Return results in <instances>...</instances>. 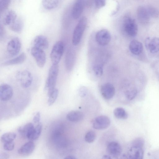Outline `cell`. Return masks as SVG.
Returning <instances> with one entry per match:
<instances>
[{
	"instance_id": "6da1fadb",
	"label": "cell",
	"mask_w": 159,
	"mask_h": 159,
	"mask_svg": "<svg viewBox=\"0 0 159 159\" xmlns=\"http://www.w3.org/2000/svg\"><path fill=\"white\" fill-rule=\"evenodd\" d=\"M59 68L58 64H52L50 67L46 79L44 89L48 96L55 88Z\"/></svg>"
},
{
	"instance_id": "7a4b0ae2",
	"label": "cell",
	"mask_w": 159,
	"mask_h": 159,
	"mask_svg": "<svg viewBox=\"0 0 159 159\" xmlns=\"http://www.w3.org/2000/svg\"><path fill=\"white\" fill-rule=\"evenodd\" d=\"M87 19L83 17L79 21L73 33L72 43L74 45H77L80 42L87 24Z\"/></svg>"
},
{
	"instance_id": "3957f363",
	"label": "cell",
	"mask_w": 159,
	"mask_h": 159,
	"mask_svg": "<svg viewBox=\"0 0 159 159\" xmlns=\"http://www.w3.org/2000/svg\"><path fill=\"white\" fill-rule=\"evenodd\" d=\"M123 26L125 33L129 36L133 37L137 35L138 26L135 20L131 16L127 15L124 17Z\"/></svg>"
},
{
	"instance_id": "277c9868",
	"label": "cell",
	"mask_w": 159,
	"mask_h": 159,
	"mask_svg": "<svg viewBox=\"0 0 159 159\" xmlns=\"http://www.w3.org/2000/svg\"><path fill=\"white\" fill-rule=\"evenodd\" d=\"M64 49V44L62 41L57 42L54 44L50 54L52 64H58L63 55Z\"/></svg>"
},
{
	"instance_id": "5b68a950",
	"label": "cell",
	"mask_w": 159,
	"mask_h": 159,
	"mask_svg": "<svg viewBox=\"0 0 159 159\" xmlns=\"http://www.w3.org/2000/svg\"><path fill=\"white\" fill-rule=\"evenodd\" d=\"M16 77L17 80L24 88L29 87L32 84L33 76L30 72L28 70L18 71L16 73Z\"/></svg>"
},
{
	"instance_id": "8992f818",
	"label": "cell",
	"mask_w": 159,
	"mask_h": 159,
	"mask_svg": "<svg viewBox=\"0 0 159 159\" xmlns=\"http://www.w3.org/2000/svg\"><path fill=\"white\" fill-rule=\"evenodd\" d=\"M30 52L38 66L43 68L45 65L46 60V55L44 50L33 46L31 49Z\"/></svg>"
},
{
	"instance_id": "52a82bcc",
	"label": "cell",
	"mask_w": 159,
	"mask_h": 159,
	"mask_svg": "<svg viewBox=\"0 0 159 159\" xmlns=\"http://www.w3.org/2000/svg\"><path fill=\"white\" fill-rule=\"evenodd\" d=\"M21 47L20 39L17 37L12 38L8 43L7 51L8 55L11 57L16 56L19 53Z\"/></svg>"
},
{
	"instance_id": "ba28073f",
	"label": "cell",
	"mask_w": 159,
	"mask_h": 159,
	"mask_svg": "<svg viewBox=\"0 0 159 159\" xmlns=\"http://www.w3.org/2000/svg\"><path fill=\"white\" fill-rule=\"evenodd\" d=\"M109 118L105 116H101L95 118L92 122L93 127L97 129H104L108 128L110 124Z\"/></svg>"
},
{
	"instance_id": "9c48e42d",
	"label": "cell",
	"mask_w": 159,
	"mask_h": 159,
	"mask_svg": "<svg viewBox=\"0 0 159 159\" xmlns=\"http://www.w3.org/2000/svg\"><path fill=\"white\" fill-rule=\"evenodd\" d=\"M97 43L102 46L107 45L111 40V35L109 32L106 29H102L98 31L95 35Z\"/></svg>"
},
{
	"instance_id": "30bf717a",
	"label": "cell",
	"mask_w": 159,
	"mask_h": 159,
	"mask_svg": "<svg viewBox=\"0 0 159 159\" xmlns=\"http://www.w3.org/2000/svg\"><path fill=\"white\" fill-rule=\"evenodd\" d=\"M146 48L151 53L159 51V38L156 37L147 38L145 41Z\"/></svg>"
},
{
	"instance_id": "8fae6325",
	"label": "cell",
	"mask_w": 159,
	"mask_h": 159,
	"mask_svg": "<svg viewBox=\"0 0 159 159\" xmlns=\"http://www.w3.org/2000/svg\"><path fill=\"white\" fill-rule=\"evenodd\" d=\"M137 16L138 21L142 24L146 25L149 22L150 16L146 7L139 6L137 10Z\"/></svg>"
},
{
	"instance_id": "7c38bea8",
	"label": "cell",
	"mask_w": 159,
	"mask_h": 159,
	"mask_svg": "<svg viewBox=\"0 0 159 159\" xmlns=\"http://www.w3.org/2000/svg\"><path fill=\"white\" fill-rule=\"evenodd\" d=\"M13 91L12 87L7 84H2L0 86V98L3 101L10 99L12 97Z\"/></svg>"
},
{
	"instance_id": "4fadbf2b",
	"label": "cell",
	"mask_w": 159,
	"mask_h": 159,
	"mask_svg": "<svg viewBox=\"0 0 159 159\" xmlns=\"http://www.w3.org/2000/svg\"><path fill=\"white\" fill-rule=\"evenodd\" d=\"M101 92L102 96L105 99H110L114 96L115 94V88L111 83H106L101 86Z\"/></svg>"
},
{
	"instance_id": "5bb4252c",
	"label": "cell",
	"mask_w": 159,
	"mask_h": 159,
	"mask_svg": "<svg viewBox=\"0 0 159 159\" xmlns=\"http://www.w3.org/2000/svg\"><path fill=\"white\" fill-rule=\"evenodd\" d=\"M84 5L85 0H76L72 11V16L74 19H77L80 17Z\"/></svg>"
},
{
	"instance_id": "9a60e30c",
	"label": "cell",
	"mask_w": 159,
	"mask_h": 159,
	"mask_svg": "<svg viewBox=\"0 0 159 159\" xmlns=\"http://www.w3.org/2000/svg\"><path fill=\"white\" fill-rule=\"evenodd\" d=\"M143 148L132 146L126 155L128 158L133 159H142L143 158Z\"/></svg>"
},
{
	"instance_id": "2e32d148",
	"label": "cell",
	"mask_w": 159,
	"mask_h": 159,
	"mask_svg": "<svg viewBox=\"0 0 159 159\" xmlns=\"http://www.w3.org/2000/svg\"><path fill=\"white\" fill-rule=\"evenodd\" d=\"M34 47L43 50L48 49L49 46L48 41L45 36L43 35H38L36 36L33 41Z\"/></svg>"
},
{
	"instance_id": "e0dca14e",
	"label": "cell",
	"mask_w": 159,
	"mask_h": 159,
	"mask_svg": "<svg viewBox=\"0 0 159 159\" xmlns=\"http://www.w3.org/2000/svg\"><path fill=\"white\" fill-rule=\"evenodd\" d=\"M34 128L32 123H28L19 128L18 130L22 137L29 140Z\"/></svg>"
},
{
	"instance_id": "ac0fdd59",
	"label": "cell",
	"mask_w": 159,
	"mask_h": 159,
	"mask_svg": "<svg viewBox=\"0 0 159 159\" xmlns=\"http://www.w3.org/2000/svg\"><path fill=\"white\" fill-rule=\"evenodd\" d=\"M35 147L34 143L32 141L28 142L21 147L18 150V152L23 156H28L34 151Z\"/></svg>"
},
{
	"instance_id": "d6986e66",
	"label": "cell",
	"mask_w": 159,
	"mask_h": 159,
	"mask_svg": "<svg viewBox=\"0 0 159 159\" xmlns=\"http://www.w3.org/2000/svg\"><path fill=\"white\" fill-rule=\"evenodd\" d=\"M108 153L114 157L119 156L122 152V148L120 145L117 142H112L109 143L107 147Z\"/></svg>"
},
{
	"instance_id": "ffe728a7",
	"label": "cell",
	"mask_w": 159,
	"mask_h": 159,
	"mask_svg": "<svg viewBox=\"0 0 159 159\" xmlns=\"http://www.w3.org/2000/svg\"><path fill=\"white\" fill-rule=\"evenodd\" d=\"M129 47L130 52L135 55L140 54L143 50L142 43L136 39L133 40L131 41Z\"/></svg>"
},
{
	"instance_id": "44dd1931",
	"label": "cell",
	"mask_w": 159,
	"mask_h": 159,
	"mask_svg": "<svg viewBox=\"0 0 159 159\" xmlns=\"http://www.w3.org/2000/svg\"><path fill=\"white\" fill-rule=\"evenodd\" d=\"M26 59V55L24 52H22L14 58L7 61L2 64L3 66H8L20 64L23 63Z\"/></svg>"
},
{
	"instance_id": "7402d4cb",
	"label": "cell",
	"mask_w": 159,
	"mask_h": 159,
	"mask_svg": "<svg viewBox=\"0 0 159 159\" xmlns=\"http://www.w3.org/2000/svg\"><path fill=\"white\" fill-rule=\"evenodd\" d=\"M74 53L71 49L68 50L66 55L65 64L67 70L70 71L72 69L74 61Z\"/></svg>"
},
{
	"instance_id": "603a6c76",
	"label": "cell",
	"mask_w": 159,
	"mask_h": 159,
	"mask_svg": "<svg viewBox=\"0 0 159 159\" xmlns=\"http://www.w3.org/2000/svg\"><path fill=\"white\" fill-rule=\"evenodd\" d=\"M17 17L16 13L13 10L8 11L3 18V24L5 25H10L16 20Z\"/></svg>"
},
{
	"instance_id": "cb8c5ba5",
	"label": "cell",
	"mask_w": 159,
	"mask_h": 159,
	"mask_svg": "<svg viewBox=\"0 0 159 159\" xmlns=\"http://www.w3.org/2000/svg\"><path fill=\"white\" fill-rule=\"evenodd\" d=\"M24 26V23L23 20L21 18H18L9 26V27L12 31L17 33H20L22 32Z\"/></svg>"
},
{
	"instance_id": "d4e9b609",
	"label": "cell",
	"mask_w": 159,
	"mask_h": 159,
	"mask_svg": "<svg viewBox=\"0 0 159 159\" xmlns=\"http://www.w3.org/2000/svg\"><path fill=\"white\" fill-rule=\"evenodd\" d=\"M83 117V113L78 111H72L69 112L66 115L67 119L72 122H77L81 120Z\"/></svg>"
},
{
	"instance_id": "484cf974",
	"label": "cell",
	"mask_w": 159,
	"mask_h": 159,
	"mask_svg": "<svg viewBox=\"0 0 159 159\" xmlns=\"http://www.w3.org/2000/svg\"><path fill=\"white\" fill-rule=\"evenodd\" d=\"M59 0H42V4L46 10H51L56 8L58 5Z\"/></svg>"
},
{
	"instance_id": "4316f807",
	"label": "cell",
	"mask_w": 159,
	"mask_h": 159,
	"mask_svg": "<svg viewBox=\"0 0 159 159\" xmlns=\"http://www.w3.org/2000/svg\"><path fill=\"white\" fill-rule=\"evenodd\" d=\"M42 130V124L40 123H39L34 127L29 140L33 141L38 139L41 134Z\"/></svg>"
},
{
	"instance_id": "83f0119b",
	"label": "cell",
	"mask_w": 159,
	"mask_h": 159,
	"mask_svg": "<svg viewBox=\"0 0 159 159\" xmlns=\"http://www.w3.org/2000/svg\"><path fill=\"white\" fill-rule=\"evenodd\" d=\"M113 113L115 116L118 119H125L128 117L127 112L124 109L121 107H117L115 109Z\"/></svg>"
},
{
	"instance_id": "f1b7e54d",
	"label": "cell",
	"mask_w": 159,
	"mask_h": 159,
	"mask_svg": "<svg viewBox=\"0 0 159 159\" xmlns=\"http://www.w3.org/2000/svg\"><path fill=\"white\" fill-rule=\"evenodd\" d=\"M16 137V134L12 132L4 133L1 137V141L3 143L14 141Z\"/></svg>"
},
{
	"instance_id": "f546056e",
	"label": "cell",
	"mask_w": 159,
	"mask_h": 159,
	"mask_svg": "<svg viewBox=\"0 0 159 159\" xmlns=\"http://www.w3.org/2000/svg\"><path fill=\"white\" fill-rule=\"evenodd\" d=\"M59 94L58 90L55 88L52 92L48 96V105L50 106L52 105L56 100Z\"/></svg>"
},
{
	"instance_id": "4dcf8cb0",
	"label": "cell",
	"mask_w": 159,
	"mask_h": 159,
	"mask_svg": "<svg viewBox=\"0 0 159 159\" xmlns=\"http://www.w3.org/2000/svg\"><path fill=\"white\" fill-rule=\"evenodd\" d=\"M146 8L150 17L155 18L158 17L159 11L156 8L152 6H148Z\"/></svg>"
},
{
	"instance_id": "1f68e13d",
	"label": "cell",
	"mask_w": 159,
	"mask_h": 159,
	"mask_svg": "<svg viewBox=\"0 0 159 159\" xmlns=\"http://www.w3.org/2000/svg\"><path fill=\"white\" fill-rule=\"evenodd\" d=\"M137 93V89L135 88H132L126 91L125 93V95L128 100H131L135 97Z\"/></svg>"
},
{
	"instance_id": "d6a6232c",
	"label": "cell",
	"mask_w": 159,
	"mask_h": 159,
	"mask_svg": "<svg viewBox=\"0 0 159 159\" xmlns=\"http://www.w3.org/2000/svg\"><path fill=\"white\" fill-rule=\"evenodd\" d=\"M96 137V135L95 133L93 131H90L86 134L84 139L86 142L90 143L94 141Z\"/></svg>"
},
{
	"instance_id": "836d02e7",
	"label": "cell",
	"mask_w": 159,
	"mask_h": 159,
	"mask_svg": "<svg viewBox=\"0 0 159 159\" xmlns=\"http://www.w3.org/2000/svg\"><path fill=\"white\" fill-rule=\"evenodd\" d=\"M11 2V0H0V12L1 14L7 8Z\"/></svg>"
},
{
	"instance_id": "e575fe53",
	"label": "cell",
	"mask_w": 159,
	"mask_h": 159,
	"mask_svg": "<svg viewBox=\"0 0 159 159\" xmlns=\"http://www.w3.org/2000/svg\"><path fill=\"white\" fill-rule=\"evenodd\" d=\"M93 70L95 75L98 77L101 76L103 74V68L100 65H96L94 66Z\"/></svg>"
},
{
	"instance_id": "d590c367",
	"label": "cell",
	"mask_w": 159,
	"mask_h": 159,
	"mask_svg": "<svg viewBox=\"0 0 159 159\" xmlns=\"http://www.w3.org/2000/svg\"><path fill=\"white\" fill-rule=\"evenodd\" d=\"M144 144V139L141 138H137L135 139L132 143V146L143 148Z\"/></svg>"
},
{
	"instance_id": "8d00e7d4",
	"label": "cell",
	"mask_w": 159,
	"mask_h": 159,
	"mask_svg": "<svg viewBox=\"0 0 159 159\" xmlns=\"http://www.w3.org/2000/svg\"><path fill=\"white\" fill-rule=\"evenodd\" d=\"M15 146V143L14 141L6 142L4 143L3 148L4 150L11 151L12 150Z\"/></svg>"
},
{
	"instance_id": "74e56055",
	"label": "cell",
	"mask_w": 159,
	"mask_h": 159,
	"mask_svg": "<svg viewBox=\"0 0 159 159\" xmlns=\"http://www.w3.org/2000/svg\"><path fill=\"white\" fill-rule=\"evenodd\" d=\"M96 7L98 8H100L104 7L106 4L105 0H95Z\"/></svg>"
},
{
	"instance_id": "f35d334b",
	"label": "cell",
	"mask_w": 159,
	"mask_h": 159,
	"mask_svg": "<svg viewBox=\"0 0 159 159\" xmlns=\"http://www.w3.org/2000/svg\"><path fill=\"white\" fill-rule=\"evenodd\" d=\"M6 36V32L5 29L2 25L0 26V40L2 41L4 40Z\"/></svg>"
},
{
	"instance_id": "ab89813d",
	"label": "cell",
	"mask_w": 159,
	"mask_h": 159,
	"mask_svg": "<svg viewBox=\"0 0 159 159\" xmlns=\"http://www.w3.org/2000/svg\"><path fill=\"white\" fill-rule=\"evenodd\" d=\"M88 90L87 88L84 86L81 87L79 90V93L82 97L85 96L87 94Z\"/></svg>"
},
{
	"instance_id": "60d3db41",
	"label": "cell",
	"mask_w": 159,
	"mask_h": 159,
	"mask_svg": "<svg viewBox=\"0 0 159 159\" xmlns=\"http://www.w3.org/2000/svg\"><path fill=\"white\" fill-rule=\"evenodd\" d=\"M41 115L39 112H37L33 117V120L34 122L36 124H38L39 123Z\"/></svg>"
},
{
	"instance_id": "b9f144b4",
	"label": "cell",
	"mask_w": 159,
	"mask_h": 159,
	"mask_svg": "<svg viewBox=\"0 0 159 159\" xmlns=\"http://www.w3.org/2000/svg\"><path fill=\"white\" fill-rule=\"evenodd\" d=\"M9 157L8 155L6 153H2L0 154V159H7Z\"/></svg>"
},
{
	"instance_id": "7bdbcfd3",
	"label": "cell",
	"mask_w": 159,
	"mask_h": 159,
	"mask_svg": "<svg viewBox=\"0 0 159 159\" xmlns=\"http://www.w3.org/2000/svg\"><path fill=\"white\" fill-rule=\"evenodd\" d=\"M64 159H75L76 158L74 156L70 155L66 157Z\"/></svg>"
},
{
	"instance_id": "ee69618b",
	"label": "cell",
	"mask_w": 159,
	"mask_h": 159,
	"mask_svg": "<svg viewBox=\"0 0 159 159\" xmlns=\"http://www.w3.org/2000/svg\"><path fill=\"white\" fill-rule=\"evenodd\" d=\"M102 158L103 159H111V158L110 156L107 155H105L103 156Z\"/></svg>"
}]
</instances>
